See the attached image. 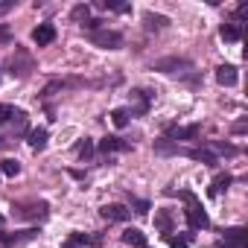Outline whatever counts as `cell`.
Returning a JSON list of instances; mask_svg holds the SVG:
<instances>
[{"label":"cell","instance_id":"cell-1","mask_svg":"<svg viewBox=\"0 0 248 248\" xmlns=\"http://www.w3.org/2000/svg\"><path fill=\"white\" fill-rule=\"evenodd\" d=\"M12 213H15L18 219L38 222V219H47L50 204H47V202H15V204H12Z\"/></svg>","mask_w":248,"mask_h":248},{"label":"cell","instance_id":"cell-2","mask_svg":"<svg viewBox=\"0 0 248 248\" xmlns=\"http://www.w3.org/2000/svg\"><path fill=\"white\" fill-rule=\"evenodd\" d=\"M88 38H91V44H96V47H102V50H120V47H123V35H120L117 30H96V32H91Z\"/></svg>","mask_w":248,"mask_h":248},{"label":"cell","instance_id":"cell-3","mask_svg":"<svg viewBox=\"0 0 248 248\" xmlns=\"http://www.w3.org/2000/svg\"><path fill=\"white\" fill-rule=\"evenodd\" d=\"M152 70H158V73H181V70H193V62L190 59H158L155 64H152Z\"/></svg>","mask_w":248,"mask_h":248},{"label":"cell","instance_id":"cell-4","mask_svg":"<svg viewBox=\"0 0 248 248\" xmlns=\"http://www.w3.org/2000/svg\"><path fill=\"white\" fill-rule=\"evenodd\" d=\"M245 239H248V231L245 228H228L225 236L216 242L219 248H245Z\"/></svg>","mask_w":248,"mask_h":248},{"label":"cell","instance_id":"cell-5","mask_svg":"<svg viewBox=\"0 0 248 248\" xmlns=\"http://www.w3.org/2000/svg\"><path fill=\"white\" fill-rule=\"evenodd\" d=\"M199 132H202V126L199 123H193V126H167V140H172V143H178V140H193V138H199Z\"/></svg>","mask_w":248,"mask_h":248},{"label":"cell","instance_id":"cell-6","mask_svg":"<svg viewBox=\"0 0 248 248\" xmlns=\"http://www.w3.org/2000/svg\"><path fill=\"white\" fill-rule=\"evenodd\" d=\"M187 222H190V228H193V231H204V228H210V216L202 210V204H199V202L187 207Z\"/></svg>","mask_w":248,"mask_h":248},{"label":"cell","instance_id":"cell-7","mask_svg":"<svg viewBox=\"0 0 248 248\" xmlns=\"http://www.w3.org/2000/svg\"><path fill=\"white\" fill-rule=\"evenodd\" d=\"M99 216L108 219V222H126L132 216V210H126L123 204H102L99 207Z\"/></svg>","mask_w":248,"mask_h":248},{"label":"cell","instance_id":"cell-8","mask_svg":"<svg viewBox=\"0 0 248 248\" xmlns=\"http://www.w3.org/2000/svg\"><path fill=\"white\" fill-rule=\"evenodd\" d=\"M32 41H35L38 47L53 44V41H56V27H53V24H38V27L32 30Z\"/></svg>","mask_w":248,"mask_h":248},{"label":"cell","instance_id":"cell-9","mask_svg":"<svg viewBox=\"0 0 248 248\" xmlns=\"http://www.w3.org/2000/svg\"><path fill=\"white\" fill-rule=\"evenodd\" d=\"M99 242H102L99 233H73L62 248H82V245H99Z\"/></svg>","mask_w":248,"mask_h":248},{"label":"cell","instance_id":"cell-10","mask_svg":"<svg viewBox=\"0 0 248 248\" xmlns=\"http://www.w3.org/2000/svg\"><path fill=\"white\" fill-rule=\"evenodd\" d=\"M236 79H239V76H236V67H233V64H219V67H216V82H219V85L233 88Z\"/></svg>","mask_w":248,"mask_h":248},{"label":"cell","instance_id":"cell-11","mask_svg":"<svg viewBox=\"0 0 248 248\" xmlns=\"http://www.w3.org/2000/svg\"><path fill=\"white\" fill-rule=\"evenodd\" d=\"M184 155L193 158V161H202L204 167H216V164H219L216 152H210V149H184Z\"/></svg>","mask_w":248,"mask_h":248},{"label":"cell","instance_id":"cell-12","mask_svg":"<svg viewBox=\"0 0 248 248\" xmlns=\"http://www.w3.org/2000/svg\"><path fill=\"white\" fill-rule=\"evenodd\" d=\"M102 155H108V152H129L132 146L126 143V140H120V138H105V140H99V146H96Z\"/></svg>","mask_w":248,"mask_h":248},{"label":"cell","instance_id":"cell-13","mask_svg":"<svg viewBox=\"0 0 248 248\" xmlns=\"http://www.w3.org/2000/svg\"><path fill=\"white\" fill-rule=\"evenodd\" d=\"M123 242L132 245V248H143L146 245V233L140 228H126V231H123Z\"/></svg>","mask_w":248,"mask_h":248},{"label":"cell","instance_id":"cell-14","mask_svg":"<svg viewBox=\"0 0 248 248\" xmlns=\"http://www.w3.org/2000/svg\"><path fill=\"white\" fill-rule=\"evenodd\" d=\"M132 99H135V105H132V111H129L132 117L149 111V93H146V91H132Z\"/></svg>","mask_w":248,"mask_h":248},{"label":"cell","instance_id":"cell-15","mask_svg":"<svg viewBox=\"0 0 248 248\" xmlns=\"http://www.w3.org/2000/svg\"><path fill=\"white\" fill-rule=\"evenodd\" d=\"M143 24H146V30H149V32H158V30H164V27L170 24V18H167V15L146 12V15H143Z\"/></svg>","mask_w":248,"mask_h":248},{"label":"cell","instance_id":"cell-16","mask_svg":"<svg viewBox=\"0 0 248 248\" xmlns=\"http://www.w3.org/2000/svg\"><path fill=\"white\" fill-rule=\"evenodd\" d=\"M155 152L158 155H184V149L178 146V143H172V140H155Z\"/></svg>","mask_w":248,"mask_h":248},{"label":"cell","instance_id":"cell-17","mask_svg":"<svg viewBox=\"0 0 248 248\" xmlns=\"http://www.w3.org/2000/svg\"><path fill=\"white\" fill-rule=\"evenodd\" d=\"M32 236H35V231H21V233H15V236L0 233V242H3V245H21V242H30Z\"/></svg>","mask_w":248,"mask_h":248},{"label":"cell","instance_id":"cell-18","mask_svg":"<svg viewBox=\"0 0 248 248\" xmlns=\"http://www.w3.org/2000/svg\"><path fill=\"white\" fill-rule=\"evenodd\" d=\"M30 146H32L35 152H41V149L47 146V129H32V132H30Z\"/></svg>","mask_w":248,"mask_h":248},{"label":"cell","instance_id":"cell-19","mask_svg":"<svg viewBox=\"0 0 248 248\" xmlns=\"http://www.w3.org/2000/svg\"><path fill=\"white\" fill-rule=\"evenodd\" d=\"M93 152H96V146H93V140H91V138H85V140H79V143H76V158L88 161V158H93Z\"/></svg>","mask_w":248,"mask_h":248},{"label":"cell","instance_id":"cell-20","mask_svg":"<svg viewBox=\"0 0 248 248\" xmlns=\"http://www.w3.org/2000/svg\"><path fill=\"white\" fill-rule=\"evenodd\" d=\"M129 117H132L129 108H114V111H111V123H114L117 129H126V126H129Z\"/></svg>","mask_w":248,"mask_h":248},{"label":"cell","instance_id":"cell-21","mask_svg":"<svg viewBox=\"0 0 248 248\" xmlns=\"http://www.w3.org/2000/svg\"><path fill=\"white\" fill-rule=\"evenodd\" d=\"M219 35H222V41H239V24H222V30H219Z\"/></svg>","mask_w":248,"mask_h":248},{"label":"cell","instance_id":"cell-22","mask_svg":"<svg viewBox=\"0 0 248 248\" xmlns=\"http://www.w3.org/2000/svg\"><path fill=\"white\" fill-rule=\"evenodd\" d=\"M21 172V164L15 161V158H6V161H0V175H9V178H15Z\"/></svg>","mask_w":248,"mask_h":248},{"label":"cell","instance_id":"cell-23","mask_svg":"<svg viewBox=\"0 0 248 248\" xmlns=\"http://www.w3.org/2000/svg\"><path fill=\"white\" fill-rule=\"evenodd\" d=\"M231 181H233V178H231L228 172H225V175H216V178H213V184H210V196H219L222 190H228V184H231Z\"/></svg>","mask_w":248,"mask_h":248},{"label":"cell","instance_id":"cell-24","mask_svg":"<svg viewBox=\"0 0 248 248\" xmlns=\"http://www.w3.org/2000/svg\"><path fill=\"white\" fill-rule=\"evenodd\" d=\"M155 228H158V231H164V233H170V231H172V219H170V213H167V210H158V213H155Z\"/></svg>","mask_w":248,"mask_h":248},{"label":"cell","instance_id":"cell-25","mask_svg":"<svg viewBox=\"0 0 248 248\" xmlns=\"http://www.w3.org/2000/svg\"><path fill=\"white\" fill-rule=\"evenodd\" d=\"M70 18L76 21V24H88L91 21V6H85V3H79V6H73V12H70Z\"/></svg>","mask_w":248,"mask_h":248},{"label":"cell","instance_id":"cell-26","mask_svg":"<svg viewBox=\"0 0 248 248\" xmlns=\"http://www.w3.org/2000/svg\"><path fill=\"white\" fill-rule=\"evenodd\" d=\"M99 6H102V9H111V12H126V9H129L126 3H120V0H102Z\"/></svg>","mask_w":248,"mask_h":248},{"label":"cell","instance_id":"cell-27","mask_svg":"<svg viewBox=\"0 0 248 248\" xmlns=\"http://www.w3.org/2000/svg\"><path fill=\"white\" fill-rule=\"evenodd\" d=\"M15 105H0V126H3V123H9L12 117H15Z\"/></svg>","mask_w":248,"mask_h":248},{"label":"cell","instance_id":"cell-28","mask_svg":"<svg viewBox=\"0 0 248 248\" xmlns=\"http://www.w3.org/2000/svg\"><path fill=\"white\" fill-rule=\"evenodd\" d=\"M216 152H222V155H228V158H233L236 155V146H231V143H210Z\"/></svg>","mask_w":248,"mask_h":248},{"label":"cell","instance_id":"cell-29","mask_svg":"<svg viewBox=\"0 0 248 248\" xmlns=\"http://www.w3.org/2000/svg\"><path fill=\"white\" fill-rule=\"evenodd\" d=\"M170 248H190V236H167Z\"/></svg>","mask_w":248,"mask_h":248},{"label":"cell","instance_id":"cell-30","mask_svg":"<svg viewBox=\"0 0 248 248\" xmlns=\"http://www.w3.org/2000/svg\"><path fill=\"white\" fill-rule=\"evenodd\" d=\"M12 126H15L18 132H24V129H27V114H24V111H15V117H12Z\"/></svg>","mask_w":248,"mask_h":248},{"label":"cell","instance_id":"cell-31","mask_svg":"<svg viewBox=\"0 0 248 248\" xmlns=\"http://www.w3.org/2000/svg\"><path fill=\"white\" fill-rule=\"evenodd\" d=\"M132 207H135V213H149V202H143V199H132Z\"/></svg>","mask_w":248,"mask_h":248},{"label":"cell","instance_id":"cell-32","mask_svg":"<svg viewBox=\"0 0 248 248\" xmlns=\"http://www.w3.org/2000/svg\"><path fill=\"white\" fill-rule=\"evenodd\" d=\"M245 129H248L245 120H236V123H233V135H245Z\"/></svg>","mask_w":248,"mask_h":248},{"label":"cell","instance_id":"cell-33","mask_svg":"<svg viewBox=\"0 0 248 248\" xmlns=\"http://www.w3.org/2000/svg\"><path fill=\"white\" fill-rule=\"evenodd\" d=\"M245 12H248V6H245V3H239V6H236V21H242V18H245Z\"/></svg>","mask_w":248,"mask_h":248},{"label":"cell","instance_id":"cell-34","mask_svg":"<svg viewBox=\"0 0 248 248\" xmlns=\"http://www.w3.org/2000/svg\"><path fill=\"white\" fill-rule=\"evenodd\" d=\"M0 41H9V27L0 24Z\"/></svg>","mask_w":248,"mask_h":248},{"label":"cell","instance_id":"cell-35","mask_svg":"<svg viewBox=\"0 0 248 248\" xmlns=\"http://www.w3.org/2000/svg\"><path fill=\"white\" fill-rule=\"evenodd\" d=\"M3 146H6V140H3V138H0V149H3Z\"/></svg>","mask_w":248,"mask_h":248},{"label":"cell","instance_id":"cell-36","mask_svg":"<svg viewBox=\"0 0 248 248\" xmlns=\"http://www.w3.org/2000/svg\"><path fill=\"white\" fill-rule=\"evenodd\" d=\"M0 228H3V216H0Z\"/></svg>","mask_w":248,"mask_h":248},{"label":"cell","instance_id":"cell-37","mask_svg":"<svg viewBox=\"0 0 248 248\" xmlns=\"http://www.w3.org/2000/svg\"><path fill=\"white\" fill-rule=\"evenodd\" d=\"M143 248H146V245H143Z\"/></svg>","mask_w":248,"mask_h":248}]
</instances>
